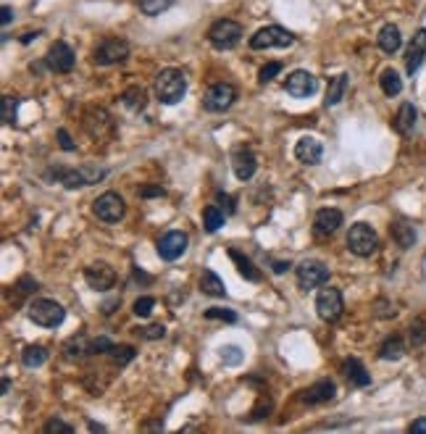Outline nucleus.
<instances>
[{"mask_svg":"<svg viewBox=\"0 0 426 434\" xmlns=\"http://www.w3.org/2000/svg\"><path fill=\"white\" fill-rule=\"evenodd\" d=\"M187 93V77L179 69H164L155 77V95L164 106H177Z\"/></svg>","mask_w":426,"mask_h":434,"instance_id":"nucleus-1","label":"nucleus"},{"mask_svg":"<svg viewBox=\"0 0 426 434\" xmlns=\"http://www.w3.org/2000/svg\"><path fill=\"white\" fill-rule=\"evenodd\" d=\"M61 179L63 187L69 190H79V187H90L106 177V169H97V166H79V169H50L47 171V179Z\"/></svg>","mask_w":426,"mask_h":434,"instance_id":"nucleus-2","label":"nucleus"},{"mask_svg":"<svg viewBox=\"0 0 426 434\" xmlns=\"http://www.w3.org/2000/svg\"><path fill=\"white\" fill-rule=\"evenodd\" d=\"M26 316L29 321H35L37 326H45V329H56V326L63 324L66 319V308L56 300H47V298H37V300L29 303L26 308Z\"/></svg>","mask_w":426,"mask_h":434,"instance_id":"nucleus-3","label":"nucleus"},{"mask_svg":"<svg viewBox=\"0 0 426 434\" xmlns=\"http://www.w3.org/2000/svg\"><path fill=\"white\" fill-rule=\"evenodd\" d=\"M347 248H350V253L361 255V258L374 255L379 248L377 232L371 230L366 221H358V224H353L350 232H347Z\"/></svg>","mask_w":426,"mask_h":434,"instance_id":"nucleus-4","label":"nucleus"},{"mask_svg":"<svg viewBox=\"0 0 426 434\" xmlns=\"http://www.w3.org/2000/svg\"><path fill=\"white\" fill-rule=\"evenodd\" d=\"M295 42V35L290 29H284L279 24L263 26L255 35L250 37V48L253 50H269V48H290Z\"/></svg>","mask_w":426,"mask_h":434,"instance_id":"nucleus-5","label":"nucleus"},{"mask_svg":"<svg viewBox=\"0 0 426 434\" xmlns=\"http://www.w3.org/2000/svg\"><path fill=\"white\" fill-rule=\"evenodd\" d=\"M242 40V26L232 22V19H219L213 22L208 29V42L216 50H232L237 48V42Z\"/></svg>","mask_w":426,"mask_h":434,"instance_id":"nucleus-6","label":"nucleus"},{"mask_svg":"<svg viewBox=\"0 0 426 434\" xmlns=\"http://www.w3.org/2000/svg\"><path fill=\"white\" fill-rule=\"evenodd\" d=\"M129 58V42L121 37H106L93 53V61L97 66H111V63H121Z\"/></svg>","mask_w":426,"mask_h":434,"instance_id":"nucleus-7","label":"nucleus"},{"mask_svg":"<svg viewBox=\"0 0 426 434\" xmlns=\"http://www.w3.org/2000/svg\"><path fill=\"white\" fill-rule=\"evenodd\" d=\"M93 211L100 221H106V224H116V221H121L124 214H127V205H124V198H121V195L103 193L93 203Z\"/></svg>","mask_w":426,"mask_h":434,"instance_id":"nucleus-8","label":"nucleus"},{"mask_svg":"<svg viewBox=\"0 0 426 434\" xmlns=\"http://www.w3.org/2000/svg\"><path fill=\"white\" fill-rule=\"evenodd\" d=\"M316 311H319V316L324 319V321L334 324V321H337V319L342 316V311H345L342 292H340L337 287L321 289L319 295H316Z\"/></svg>","mask_w":426,"mask_h":434,"instance_id":"nucleus-9","label":"nucleus"},{"mask_svg":"<svg viewBox=\"0 0 426 434\" xmlns=\"http://www.w3.org/2000/svg\"><path fill=\"white\" fill-rule=\"evenodd\" d=\"M295 274L300 289H316L329 282V268L321 264V261H303L295 268Z\"/></svg>","mask_w":426,"mask_h":434,"instance_id":"nucleus-10","label":"nucleus"},{"mask_svg":"<svg viewBox=\"0 0 426 434\" xmlns=\"http://www.w3.org/2000/svg\"><path fill=\"white\" fill-rule=\"evenodd\" d=\"M45 63H47V69H50V72L69 74L71 69H74V63H77V56H74V50H71L63 40H58V42H53L50 50H47Z\"/></svg>","mask_w":426,"mask_h":434,"instance_id":"nucleus-11","label":"nucleus"},{"mask_svg":"<svg viewBox=\"0 0 426 434\" xmlns=\"http://www.w3.org/2000/svg\"><path fill=\"white\" fill-rule=\"evenodd\" d=\"M84 282L93 289H97V292H106V289L116 284V271L106 261H97V264H90L84 268Z\"/></svg>","mask_w":426,"mask_h":434,"instance_id":"nucleus-12","label":"nucleus"},{"mask_svg":"<svg viewBox=\"0 0 426 434\" xmlns=\"http://www.w3.org/2000/svg\"><path fill=\"white\" fill-rule=\"evenodd\" d=\"M237 100V90L232 85H226V82H219V85H213L205 97H203V106L205 111H211V113H221L226 111L232 103Z\"/></svg>","mask_w":426,"mask_h":434,"instance_id":"nucleus-13","label":"nucleus"},{"mask_svg":"<svg viewBox=\"0 0 426 434\" xmlns=\"http://www.w3.org/2000/svg\"><path fill=\"white\" fill-rule=\"evenodd\" d=\"M187 234L184 232H166L164 237L158 240V255H161V261H177V258H182L184 255V250H187Z\"/></svg>","mask_w":426,"mask_h":434,"instance_id":"nucleus-14","label":"nucleus"},{"mask_svg":"<svg viewBox=\"0 0 426 434\" xmlns=\"http://www.w3.org/2000/svg\"><path fill=\"white\" fill-rule=\"evenodd\" d=\"M284 90H287L292 97H310L316 90H319V79H316L313 74L297 69V72H292L287 79H284Z\"/></svg>","mask_w":426,"mask_h":434,"instance_id":"nucleus-15","label":"nucleus"},{"mask_svg":"<svg viewBox=\"0 0 426 434\" xmlns=\"http://www.w3.org/2000/svg\"><path fill=\"white\" fill-rule=\"evenodd\" d=\"M232 169H235V177L239 182H250L258 171V158L245 147H239V150L232 153Z\"/></svg>","mask_w":426,"mask_h":434,"instance_id":"nucleus-16","label":"nucleus"},{"mask_svg":"<svg viewBox=\"0 0 426 434\" xmlns=\"http://www.w3.org/2000/svg\"><path fill=\"white\" fill-rule=\"evenodd\" d=\"M340 227H342V211H337V208H321L316 218H313V230H316L319 237L334 234Z\"/></svg>","mask_w":426,"mask_h":434,"instance_id":"nucleus-17","label":"nucleus"},{"mask_svg":"<svg viewBox=\"0 0 426 434\" xmlns=\"http://www.w3.org/2000/svg\"><path fill=\"white\" fill-rule=\"evenodd\" d=\"M324 156V147L316 137H300L295 145V158L300 163H306V166H316Z\"/></svg>","mask_w":426,"mask_h":434,"instance_id":"nucleus-18","label":"nucleus"},{"mask_svg":"<svg viewBox=\"0 0 426 434\" xmlns=\"http://www.w3.org/2000/svg\"><path fill=\"white\" fill-rule=\"evenodd\" d=\"M334 395H337V385H334L331 379H321V382L310 385L306 392H303V403H308V405H321V403H329Z\"/></svg>","mask_w":426,"mask_h":434,"instance_id":"nucleus-19","label":"nucleus"},{"mask_svg":"<svg viewBox=\"0 0 426 434\" xmlns=\"http://www.w3.org/2000/svg\"><path fill=\"white\" fill-rule=\"evenodd\" d=\"M424 58H426V29H418L413 37V42H411V48H408V56H405V69H408V74L418 72Z\"/></svg>","mask_w":426,"mask_h":434,"instance_id":"nucleus-20","label":"nucleus"},{"mask_svg":"<svg viewBox=\"0 0 426 434\" xmlns=\"http://www.w3.org/2000/svg\"><path fill=\"white\" fill-rule=\"evenodd\" d=\"M377 42H379V48L384 50V53H397V50L402 48V35H400V29L395 24H384L381 29H379V37H377Z\"/></svg>","mask_w":426,"mask_h":434,"instance_id":"nucleus-21","label":"nucleus"},{"mask_svg":"<svg viewBox=\"0 0 426 434\" xmlns=\"http://www.w3.org/2000/svg\"><path fill=\"white\" fill-rule=\"evenodd\" d=\"M345 376H347V382L355 387H368L371 385V374L366 371V366L358 361V358H350V361H345L342 366Z\"/></svg>","mask_w":426,"mask_h":434,"instance_id":"nucleus-22","label":"nucleus"},{"mask_svg":"<svg viewBox=\"0 0 426 434\" xmlns=\"http://www.w3.org/2000/svg\"><path fill=\"white\" fill-rule=\"evenodd\" d=\"M200 289L203 295H211V298H224L226 295L224 279L219 277L216 271H211V268H205L200 274Z\"/></svg>","mask_w":426,"mask_h":434,"instance_id":"nucleus-23","label":"nucleus"},{"mask_svg":"<svg viewBox=\"0 0 426 434\" xmlns=\"http://www.w3.org/2000/svg\"><path fill=\"white\" fill-rule=\"evenodd\" d=\"M418 121V113H416L413 103H402L400 111H397V119H395V129L400 134H411Z\"/></svg>","mask_w":426,"mask_h":434,"instance_id":"nucleus-24","label":"nucleus"},{"mask_svg":"<svg viewBox=\"0 0 426 434\" xmlns=\"http://www.w3.org/2000/svg\"><path fill=\"white\" fill-rule=\"evenodd\" d=\"M229 258L235 261V266H237V271L242 274V277L248 279V282H260V271L255 268V264L250 261L248 255H242L239 250H229Z\"/></svg>","mask_w":426,"mask_h":434,"instance_id":"nucleus-25","label":"nucleus"},{"mask_svg":"<svg viewBox=\"0 0 426 434\" xmlns=\"http://www.w3.org/2000/svg\"><path fill=\"white\" fill-rule=\"evenodd\" d=\"M379 85H381V93L387 97H397L402 93V79L395 69H384L381 77H379Z\"/></svg>","mask_w":426,"mask_h":434,"instance_id":"nucleus-26","label":"nucleus"},{"mask_svg":"<svg viewBox=\"0 0 426 434\" xmlns=\"http://www.w3.org/2000/svg\"><path fill=\"white\" fill-rule=\"evenodd\" d=\"M402 355H405V342L400 337H390L379 348V358L381 361H400Z\"/></svg>","mask_w":426,"mask_h":434,"instance_id":"nucleus-27","label":"nucleus"},{"mask_svg":"<svg viewBox=\"0 0 426 434\" xmlns=\"http://www.w3.org/2000/svg\"><path fill=\"white\" fill-rule=\"evenodd\" d=\"M224 221H226V214L219 205H208V208L203 211V227H205V232H219L224 227Z\"/></svg>","mask_w":426,"mask_h":434,"instance_id":"nucleus-28","label":"nucleus"},{"mask_svg":"<svg viewBox=\"0 0 426 434\" xmlns=\"http://www.w3.org/2000/svg\"><path fill=\"white\" fill-rule=\"evenodd\" d=\"M45 361H47V348H42V345H29L22 353V363L26 369H40Z\"/></svg>","mask_w":426,"mask_h":434,"instance_id":"nucleus-29","label":"nucleus"},{"mask_svg":"<svg viewBox=\"0 0 426 434\" xmlns=\"http://www.w3.org/2000/svg\"><path fill=\"white\" fill-rule=\"evenodd\" d=\"M63 350H66V358H82V355H93V342L79 335V337H71Z\"/></svg>","mask_w":426,"mask_h":434,"instance_id":"nucleus-30","label":"nucleus"},{"mask_svg":"<svg viewBox=\"0 0 426 434\" xmlns=\"http://www.w3.org/2000/svg\"><path fill=\"white\" fill-rule=\"evenodd\" d=\"M345 90H347V74H340V77H334L329 85V93H326V108H331V106H337L340 100H342Z\"/></svg>","mask_w":426,"mask_h":434,"instance_id":"nucleus-31","label":"nucleus"},{"mask_svg":"<svg viewBox=\"0 0 426 434\" xmlns=\"http://www.w3.org/2000/svg\"><path fill=\"white\" fill-rule=\"evenodd\" d=\"M121 103H124L129 111H142L145 108V103H148V93H145L142 87H129V90L121 95Z\"/></svg>","mask_w":426,"mask_h":434,"instance_id":"nucleus-32","label":"nucleus"},{"mask_svg":"<svg viewBox=\"0 0 426 434\" xmlns=\"http://www.w3.org/2000/svg\"><path fill=\"white\" fill-rule=\"evenodd\" d=\"M392 237H395V242H397L400 248H413L416 232H413V227H411V224L400 221V224H392Z\"/></svg>","mask_w":426,"mask_h":434,"instance_id":"nucleus-33","label":"nucleus"},{"mask_svg":"<svg viewBox=\"0 0 426 434\" xmlns=\"http://www.w3.org/2000/svg\"><path fill=\"white\" fill-rule=\"evenodd\" d=\"M219 358H221L226 366H239L242 358H245V353H242L239 345H221V348H219Z\"/></svg>","mask_w":426,"mask_h":434,"instance_id":"nucleus-34","label":"nucleus"},{"mask_svg":"<svg viewBox=\"0 0 426 434\" xmlns=\"http://www.w3.org/2000/svg\"><path fill=\"white\" fill-rule=\"evenodd\" d=\"M111 358H113V363H118V366H127V363L134 361V355H137V350L132 348V345H113L111 348V353H108Z\"/></svg>","mask_w":426,"mask_h":434,"instance_id":"nucleus-35","label":"nucleus"},{"mask_svg":"<svg viewBox=\"0 0 426 434\" xmlns=\"http://www.w3.org/2000/svg\"><path fill=\"white\" fill-rule=\"evenodd\" d=\"M171 6H174V0H140V11L145 16H158Z\"/></svg>","mask_w":426,"mask_h":434,"instance_id":"nucleus-36","label":"nucleus"},{"mask_svg":"<svg viewBox=\"0 0 426 434\" xmlns=\"http://www.w3.org/2000/svg\"><path fill=\"white\" fill-rule=\"evenodd\" d=\"M0 106H3V108H0V119H3V124H13V121H16V108H19V97L6 95Z\"/></svg>","mask_w":426,"mask_h":434,"instance_id":"nucleus-37","label":"nucleus"},{"mask_svg":"<svg viewBox=\"0 0 426 434\" xmlns=\"http://www.w3.org/2000/svg\"><path fill=\"white\" fill-rule=\"evenodd\" d=\"M153 308H155V298H137L134 300V305H132V314L134 316H140V319H148V316L153 314Z\"/></svg>","mask_w":426,"mask_h":434,"instance_id":"nucleus-38","label":"nucleus"},{"mask_svg":"<svg viewBox=\"0 0 426 434\" xmlns=\"http://www.w3.org/2000/svg\"><path fill=\"white\" fill-rule=\"evenodd\" d=\"M134 335L142 339H164L166 337V326L164 324H150L142 326V329H134Z\"/></svg>","mask_w":426,"mask_h":434,"instance_id":"nucleus-39","label":"nucleus"},{"mask_svg":"<svg viewBox=\"0 0 426 434\" xmlns=\"http://www.w3.org/2000/svg\"><path fill=\"white\" fill-rule=\"evenodd\" d=\"M205 319H216V321H226V324H235L237 314L232 308H208L205 311Z\"/></svg>","mask_w":426,"mask_h":434,"instance_id":"nucleus-40","label":"nucleus"},{"mask_svg":"<svg viewBox=\"0 0 426 434\" xmlns=\"http://www.w3.org/2000/svg\"><path fill=\"white\" fill-rule=\"evenodd\" d=\"M279 72H282V63H279V61H271V63H266V66H263V69L258 72V79L263 82V85H266V82H271V79Z\"/></svg>","mask_w":426,"mask_h":434,"instance_id":"nucleus-41","label":"nucleus"},{"mask_svg":"<svg viewBox=\"0 0 426 434\" xmlns=\"http://www.w3.org/2000/svg\"><path fill=\"white\" fill-rule=\"evenodd\" d=\"M74 432V426H69L66 421H61V419H50L45 424V434H71Z\"/></svg>","mask_w":426,"mask_h":434,"instance_id":"nucleus-42","label":"nucleus"},{"mask_svg":"<svg viewBox=\"0 0 426 434\" xmlns=\"http://www.w3.org/2000/svg\"><path fill=\"white\" fill-rule=\"evenodd\" d=\"M411 342H413V345H424L426 342V324L424 321H416V324L411 326Z\"/></svg>","mask_w":426,"mask_h":434,"instance_id":"nucleus-43","label":"nucleus"},{"mask_svg":"<svg viewBox=\"0 0 426 434\" xmlns=\"http://www.w3.org/2000/svg\"><path fill=\"white\" fill-rule=\"evenodd\" d=\"M111 348H113V342L108 337L93 339V355H97V353H111Z\"/></svg>","mask_w":426,"mask_h":434,"instance_id":"nucleus-44","label":"nucleus"},{"mask_svg":"<svg viewBox=\"0 0 426 434\" xmlns=\"http://www.w3.org/2000/svg\"><path fill=\"white\" fill-rule=\"evenodd\" d=\"M58 145H61V150H66V153H71V150H74V147H77V145L71 143L69 132H66V129H63V127H61V129H58Z\"/></svg>","mask_w":426,"mask_h":434,"instance_id":"nucleus-45","label":"nucleus"},{"mask_svg":"<svg viewBox=\"0 0 426 434\" xmlns=\"http://www.w3.org/2000/svg\"><path fill=\"white\" fill-rule=\"evenodd\" d=\"M164 195V187L161 184H155V187H142L140 190V198H161Z\"/></svg>","mask_w":426,"mask_h":434,"instance_id":"nucleus-46","label":"nucleus"},{"mask_svg":"<svg viewBox=\"0 0 426 434\" xmlns=\"http://www.w3.org/2000/svg\"><path fill=\"white\" fill-rule=\"evenodd\" d=\"M411 432H413V434H426V419H416V421L411 424Z\"/></svg>","mask_w":426,"mask_h":434,"instance_id":"nucleus-47","label":"nucleus"},{"mask_svg":"<svg viewBox=\"0 0 426 434\" xmlns=\"http://www.w3.org/2000/svg\"><path fill=\"white\" fill-rule=\"evenodd\" d=\"M219 200H221V203H226V214H235V200H232L229 195L219 193Z\"/></svg>","mask_w":426,"mask_h":434,"instance_id":"nucleus-48","label":"nucleus"},{"mask_svg":"<svg viewBox=\"0 0 426 434\" xmlns=\"http://www.w3.org/2000/svg\"><path fill=\"white\" fill-rule=\"evenodd\" d=\"M13 19V8L11 6H3V26H8Z\"/></svg>","mask_w":426,"mask_h":434,"instance_id":"nucleus-49","label":"nucleus"},{"mask_svg":"<svg viewBox=\"0 0 426 434\" xmlns=\"http://www.w3.org/2000/svg\"><path fill=\"white\" fill-rule=\"evenodd\" d=\"M287 268H290V264H282V261H274V271H276V274H284Z\"/></svg>","mask_w":426,"mask_h":434,"instance_id":"nucleus-50","label":"nucleus"},{"mask_svg":"<svg viewBox=\"0 0 426 434\" xmlns=\"http://www.w3.org/2000/svg\"><path fill=\"white\" fill-rule=\"evenodd\" d=\"M8 389H11V382H8V376H3V395H8Z\"/></svg>","mask_w":426,"mask_h":434,"instance_id":"nucleus-51","label":"nucleus"},{"mask_svg":"<svg viewBox=\"0 0 426 434\" xmlns=\"http://www.w3.org/2000/svg\"><path fill=\"white\" fill-rule=\"evenodd\" d=\"M90 429H93V432H103V426H100V424H95V421H90Z\"/></svg>","mask_w":426,"mask_h":434,"instance_id":"nucleus-52","label":"nucleus"}]
</instances>
